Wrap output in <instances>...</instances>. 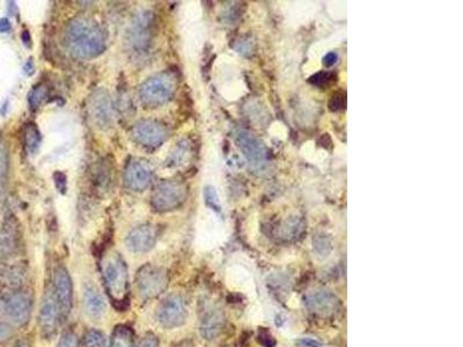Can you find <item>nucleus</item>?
Listing matches in <instances>:
<instances>
[{
  "instance_id": "1",
  "label": "nucleus",
  "mask_w": 463,
  "mask_h": 347,
  "mask_svg": "<svg viewBox=\"0 0 463 347\" xmlns=\"http://www.w3.org/2000/svg\"><path fill=\"white\" fill-rule=\"evenodd\" d=\"M67 50L78 59H92L105 52V34L94 20L78 16L67 23L64 34Z\"/></svg>"
},
{
  "instance_id": "2",
  "label": "nucleus",
  "mask_w": 463,
  "mask_h": 347,
  "mask_svg": "<svg viewBox=\"0 0 463 347\" xmlns=\"http://www.w3.org/2000/svg\"><path fill=\"white\" fill-rule=\"evenodd\" d=\"M102 277L111 302L116 308H125L129 301L127 266L118 252L107 256L102 263Z\"/></svg>"
},
{
  "instance_id": "3",
  "label": "nucleus",
  "mask_w": 463,
  "mask_h": 347,
  "mask_svg": "<svg viewBox=\"0 0 463 347\" xmlns=\"http://www.w3.org/2000/svg\"><path fill=\"white\" fill-rule=\"evenodd\" d=\"M176 87V74L173 71H166L149 78L140 86V100L147 108H159L173 99Z\"/></svg>"
},
{
  "instance_id": "4",
  "label": "nucleus",
  "mask_w": 463,
  "mask_h": 347,
  "mask_svg": "<svg viewBox=\"0 0 463 347\" xmlns=\"http://www.w3.org/2000/svg\"><path fill=\"white\" fill-rule=\"evenodd\" d=\"M32 310V298L23 290H11L0 295V314L16 327L28 324Z\"/></svg>"
},
{
  "instance_id": "5",
  "label": "nucleus",
  "mask_w": 463,
  "mask_h": 347,
  "mask_svg": "<svg viewBox=\"0 0 463 347\" xmlns=\"http://www.w3.org/2000/svg\"><path fill=\"white\" fill-rule=\"evenodd\" d=\"M168 281V274L165 269L152 264L144 265L137 274V290L142 299L152 300L165 292Z\"/></svg>"
},
{
  "instance_id": "6",
  "label": "nucleus",
  "mask_w": 463,
  "mask_h": 347,
  "mask_svg": "<svg viewBox=\"0 0 463 347\" xmlns=\"http://www.w3.org/2000/svg\"><path fill=\"white\" fill-rule=\"evenodd\" d=\"M188 189L178 181H162L153 192L152 205L159 212L178 210L187 199Z\"/></svg>"
},
{
  "instance_id": "7",
  "label": "nucleus",
  "mask_w": 463,
  "mask_h": 347,
  "mask_svg": "<svg viewBox=\"0 0 463 347\" xmlns=\"http://www.w3.org/2000/svg\"><path fill=\"white\" fill-rule=\"evenodd\" d=\"M156 30V16L151 11H143L135 16L127 37L131 48L136 52H145L151 45Z\"/></svg>"
},
{
  "instance_id": "8",
  "label": "nucleus",
  "mask_w": 463,
  "mask_h": 347,
  "mask_svg": "<svg viewBox=\"0 0 463 347\" xmlns=\"http://www.w3.org/2000/svg\"><path fill=\"white\" fill-rule=\"evenodd\" d=\"M188 317L187 303L180 294H169L159 305L156 319L167 329H175L185 323Z\"/></svg>"
},
{
  "instance_id": "9",
  "label": "nucleus",
  "mask_w": 463,
  "mask_h": 347,
  "mask_svg": "<svg viewBox=\"0 0 463 347\" xmlns=\"http://www.w3.org/2000/svg\"><path fill=\"white\" fill-rule=\"evenodd\" d=\"M62 322L61 310L58 307L57 299L55 296L52 286L45 290L42 298L41 307L38 312V324L41 329V334L47 339L54 337L58 330V325Z\"/></svg>"
},
{
  "instance_id": "10",
  "label": "nucleus",
  "mask_w": 463,
  "mask_h": 347,
  "mask_svg": "<svg viewBox=\"0 0 463 347\" xmlns=\"http://www.w3.org/2000/svg\"><path fill=\"white\" fill-rule=\"evenodd\" d=\"M168 129L164 123L153 119H144L135 124L131 137L138 145L156 148L168 138Z\"/></svg>"
},
{
  "instance_id": "11",
  "label": "nucleus",
  "mask_w": 463,
  "mask_h": 347,
  "mask_svg": "<svg viewBox=\"0 0 463 347\" xmlns=\"http://www.w3.org/2000/svg\"><path fill=\"white\" fill-rule=\"evenodd\" d=\"M52 290H54L58 307L61 310L62 322H65L72 309L74 290H72V281H71L70 274L63 266H57L55 269Z\"/></svg>"
},
{
  "instance_id": "12",
  "label": "nucleus",
  "mask_w": 463,
  "mask_h": 347,
  "mask_svg": "<svg viewBox=\"0 0 463 347\" xmlns=\"http://www.w3.org/2000/svg\"><path fill=\"white\" fill-rule=\"evenodd\" d=\"M109 93L105 90H98L89 96L88 112L93 122L98 128L108 129L114 119V108H113Z\"/></svg>"
},
{
  "instance_id": "13",
  "label": "nucleus",
  "mask_w": 463,
  "mask_h": 347,
  "mask_svg": "<svg viewBox=\"0 0 463 347\" xmlns=\"http://www.w3.org/2000/svg\"><path fill=\"white\" fill-rule=\"evenodd\" d=\"M158 239V228L154 225H142L127 234L125 245L135 254H144L151 250Z\"/></svg>"
},
{
  "instance_id": "14",
  "label": "nucleus",
  "mask_w": 463,
  "mask_h": 347,
  "mask_svg": "<svg viewBox=\"0 0 463 347\" xmlns=\"http://www.w3.org/2000/svg\"><path fill=\"white\" fill-rule=\"evenodd\" d=\"M152 181V172L147 163L132 159L127 163L124 170V182L132 192H143L149 188Z\"/></svg>"
},
{
  "instance_id": "15",
  "label": "nucleus",
  "mask_w": 463,
  "mask_h": 347,
  "mask_svg": "<svg viewBox=\"0 0 463 347\" xmlns=\"http://www.w3.org/2000/svg\"><path fill=\"white\" fill-rule=\"evenodd\" d=\"M236 141L253 168L261 170L265 166V151L253 134L248 131L240 130L236 134Z\"/></svg>"
},
{
  "instance_id": "16",
  "label": "nucleus",
  "mask_w": 463,
  "mask_h": 347,
  "mask_svg": "<svg viewBox=\"0 0 463 347\" xmlns=\"http://www.w3.org/2000/svg\"><path fill=\"white\" fill-rule=\"evenodd\" d=\"M19 230L13 219L5 220L0 227V263L16 255L19 248Z\"/></svg>"
},
{
  "instance_id": "17",
  "label": "nucleus",
  "mask_w": 463,
  "mask_h": 347,
  "mask_svg": "<svg viewBox=\"0 0 463 347\" xmlns=\"http://www.w3.org/2000/svg\"><path fill=\"white\" fill-rule=\"evenodd\" d=\"M224 327V315L219 309L210 307L203 312L200 319V331L207 341H212L219 336Z\"/></svg>"
},
{
  "instance_id": "18",
  "label": "nucleus",
  "mask_w": 463,
  "mask_h": 347,
  "mask_svg": "<svg viewBox=\"0 0 463 347\" xmlns=\"http://www.w3.org/2000/svg\"><path fill=\"white\" fill-rule=\"evenodd\" d=\"M84 307L92 319H101L105 312V299L94 283H87L84 286Z\"/></svg>"
},
{
  "instance_id": "19",
  "label": "nucleus",
  "mask_w": 463,
  "mask_h": 347,
  "mask_svg": "<svg viewBox=\"0 0 463 347\" xmlns=\"http://www.w3.org/2000/svg\"><path fill=\"white\" fill-rule=\"evenodd\" d=\"M335 303H336L335 296L326 290L311 294L307 298L308 308L313 312H321V314L331 312L335 307Z\"/></svg>"
},
{
  "instance_id": "20",
  "label": "nucleus",
  "mask_w": 463,
  "mask_h": 347,
  "mask_svg": "<svg viewBox=\"0 0 463 347\" xmlns=\"http://www.w3.org/2000/svg\"><path fill=\"white\" fill-rule=\"evenodd\" d=\"M109 347H135L134 331L127 325L115 327Z\"/></svg>"
},
{
  "instance_id": "21",
  "label": "nucleus",
  "mask_w": 463,
  "mask_h": 347,
  "mask_svg": "<svg viewBox=\"0 0 463 347\" xmlns=\"http://www.w3.org/2000/svg\"><path fill=\"white\" fill-rule=\"evenodd\" d=\"M25 279V270L23 266H11L1 272V281L10 290H19Z\"/></svg>"
},
{
  "instance_id": "22",
  "label": "nucleus",
  "mask_w": 463,
  "mask_h": 347,
  "mask_svg": "<svg viewBox=\"0 0 463 347\" xmlns=\"http://www.w3.org/2000/svg\"><path fill=\"white\" fill-rule=\"evenodd\" d=\"M41 134H40L38 127L34 123L25 124V129H23V143H25V148L29 152L35 153L41 145Z\"/></svg>"
},
{
  "instance_id": "23",
  "label": "nucleus",
  "mask_w": 463,
  "mask_h": 347,
  "mask_svg": "<svg viewBox=\"0 0 463 347\" xmlns=\"http://www.w3.org/2000/svg\"><path fill=\"white\" fill-rule=\"evenodd\" d=\"M110 180V168L105 163H98L93 168V181L98 189L105 190L108 188Z\"/></svg>"
},
{
  "instance_id": "24",
  "label": "nucleus",
  "mask_w": 463,
  "mask_h": 347,
  "mask_svg": "<svg viewBox=\"0 0 463 347\" xmlns=\"http://www.w3.org/2000/svg\"><path fill=\"white\" fill-rule=\"evenodd\" d=\"M48 96V86L45 83H38L36 86L33 87L28 95L29 107L32 110L36 109L42 105L43 100Z\"/></svg>"
},
{
  "instance_id": "25",
  "label": "nucleus",
  "mask_w": 463,
  "mask_h": 347,
  "mask_svg": "<svg viewBox=\"0 0 463 347\" xmlns=\"http://www.w3.org/2000/svg\"><path fill=\"white\" fill-rule=\"evenodd\" d=\"M84 346L85 347H105V337L101 331L92 329L86 332L84 336Z\"/></svg>"
},
{
  "instance_id": "26",
  "label": "nucleus",
  "mask_w": 463,
  "mask_h": 347,
  "mask_svg": "<svg viewBox=\"0 0 463 347\" xmlns=\"http://www.w3.org/2000/svg\"><path fill=\"white\" fill-rule=\"evenodd\" d=\"M8 166H10L8 151H7L5 143L0 141V179H4L7 175Z\"/></svg>"
},
{
  "instance_id": "27",
  "label": "nucleus",
  "mask_w": 463,
  "mask_h": 347,
  "mask_svg": "<svg viewBox=\"0 0 463 347\" xmlns=\"http://www.w3.org/2000/svg\"><path fill=\"white\" fill-rule=\"evenodd\" d=\"M187 152L188 148L185 143H180V145L176 147V150L171 152V166H178V165L183 163L184 159L188 155Z\"/></svg>"
},
{
  "instance_id": "28",
  "label": "nucleus",
  "mask_w": 463,
  "mask_h": 347,
  "mask_svg": "<svg viewBox=\"0 0 463 347\" xmlns=\"http://www.w3.org/2000/svg\"><path fill=\"white\" fill-rule=\"evenodd\" d=\"M204 197H205V201L207 204L209 205L211 208L216 211H220V203L219 197L217 194L216 190L211 188V187H207L204 192Z\"/></svg>"
},
{
  "instance_id": "29",
  "label": "nucleus",
  "mask_w": 463,
  "mask_h": 347,
  "mask_svg": "<svg viewBox=\"0 0 463 347\" xmlns=\"http://www.w3.org/2000/svg\"><path fill=\"white\" fill-rule=\"evenodd\" d=\"M58 347H80L79 341L76 334L72 331H67L62 336Z\"/></svg>"
},
{
  "instance_id": "30",
  "label": "nucleus",
  "mask_w": 463,
  "mask_h": 347,
  "mask_svg": "<svg viewBox=\"0 0 463 347\" xmlns=\"http://www.w3.org/2000/svg\"><path fill=\"white\" fill-rule=\"evenodd\" d=\"M54 182L58 192L63 194H67V177L63 172H59V170H57V172H54Z\"/></svg>"
},
{
  "instance_id": "31",
  "label": "nucleus",
  "mask_w": 463,
  "mask_h": 347,
  "mask_svg": "<svg viewBox=\"0 0 463 347\" xmlns=\"http://www.w3.org/2000/svg\"><path fill=\"white\" fill-rule=\"evenodd\" d=\"M13 336L12 325L8 322L0 319V344L8 341Z\"/></svg>"
},
{
  "instance_id": "32",
  "label": "nucleus",
  "mask_w": 463,
  "mask_h": 347,
  "mask_svg": "<svg viewBox=\"0 0 463 347\" xmlns=\"http://www.w3.org/2000/svg\"><path fill=\"white\" fill-rule=\"evenodd\" d=\"M138 347H160L156 334H147L142 338Z\"/></svg>"
},
{
  "instance_id": "33",
  "label": "nucleus",
  "mask_w": 463,
  "mask_h": 347,
  "mask_svg": "<svg viewBox=\"0 0 463 347\" xmlns=\"http://www.w3.org/2000/svg\"><path fill=\"white\" fill-rule=\"evenodd\" d=\"M258 341L265 347H273L276 345V341H275V339H273L268 332L261 334L260 336H258Z\"/></svg>"
},
{
  "instance_id": "34",
  "label": "nucleus",
  "mask_w": 463,
  "mask_h": 347,
  "mask_svg": "<svg viewBox=\"0 0 463 347\" xmlns=\"http://www.w3.org/2000/svg\"><path fill=\"white\" fill-rule=\"evenodd\" d=\"M315 248H316V252L319 250V249L322 248V250L320 252V255H327L328 252H329L330 250V245L329 242L328 241H326L324 239H320L317 240L316 241V245H315Z\"/></svg>"
},
{
  "instance_id": "35",
  "label": "nucleus",
  "mask_w": 463,
  "mask_h": 347,
  "mask_svg": "<svg viewBox=\"0 0 463 347\" xmlns=\"http://www.w3.org/2000/svg\"><path fill=\"white\" fill-rule=\"evenodd\" d=\"M11 29H12V25H11L10 20L6 18L0 19V33H8Z\"/></svg>"
},
{
  "instance_id": "36",
  "label": "nucleus",
  "mask_w": 463,
  "mask_h": 347,
  "mask_svg": "<svg viewBox=\"0 0 463 347\" xmlns=\"http://www.w3.org/2000/svg\"><path fill=\"white\" fill-rule=\"evenodd\" d=\"M337 61V54L335 52H329V54L324 58V64L327 66H331Z\"/></svg>"
},
{
  "instance_id": "37",
  "label": "nucleus",
  "mask_w": 463,
  "mask_h": 347,
  "mask_svg": "<svg viewBox=\"0 0 463 347\" xmlns=\"http://www.w3.org/2000/svg\"><path fill=\"white\" fill-rule=\"evenodd\" d=\"M21 39H23V45L25 47H32V36H30V33L25 29L23 30V34H21Z\"/></svg>"
},
{
  "instance_id": "38",
  "label": "nucleus",
  "mask_w": 463,
  "mask_h": 347,
  "mask_svg": "<svg viewBox=\"0 0 463 347\" xmlns=\"http://www.w3.org/2000/svg\"><path fill=\"white\" fill-rule=\"evenodd\" d=\"M302 345H305L306 347H321L320 343L319 341L311 339V338H304L300 341Z\"/></svg>"
},
{
  "instance_id": "39",
  "label": "nucleus",
  "mask_w": 463,
  "mask_h": 347,
  "mask_svg": "<svg viewBox=\"0 0 463 347\" xmlns=\"http://www.w3.org/2000/svg\"><path fill=\"white\" fill-rule=\"evenodd\" d=\"M23 71L27 76H32L34 72H35V67H34V63H33L32 59H29L27 63H25V66H23Z\"/></svg>"
},
{
  "instance_id": "40",
  "label": "nucleus",
  "mask_w": 463,
  "mask_h": 347,
  "mask_svg": "<svg viewBox=\"0 0 463 347\" xmlns=\"http://www.w3.org/2000/svg\"><path fill=\"white\" fill-rule=\"evenodd\" d=\"M14 347H29V345L27 344V341H18Z\"/></svg>"
}]
</instances>
